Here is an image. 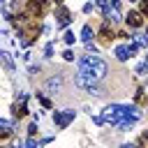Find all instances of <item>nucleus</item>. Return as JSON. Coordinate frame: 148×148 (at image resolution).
Instances as JSON below:
<instances>
[{
    "label": "nucleus",
    "instance_id": "f257e3e1",
    "mask_svg": "<svg viewBox=\"0 0 148 148\" xmlns=\"http://www.w3.org/2000/svg\"><path fill=\"white\" fill-rule=\"evenodd\" d=\"M106 76V62L97 53H86L79 60V74L74 76V83L81 88H90L95 81H102Z\"/></svg>",
    "mask_w": 148,
    "mask_h": 148
},
{
    "label": "nucleus",
    "instance_id": "f03ea898",
    "mask_svg": "<svg viewBox=\"0 0 148 148\" xmlns=\"http://www.w3.org/2000/svg\"><path fill=\"white\" fill-rule=\"evenodd\" d=\"M42 32V25L37 23V18H28V21H23V25H21V37H23V44H30L37 35Z\"/></svg>",
    "mask_w": 148,
    "mask_h": 148
},
{
    "label": "nucleus",
    "instance_id": "7ed1b4c3",
    "mask_svg": "<svg viewBox=\"0 0 148 148\" xmlns=\"http://www.w3.org/2000/svg\"><path fill=\"white\" fill-rule=\"evenodd\" d=\"M44 0H28L25 2V14L30 16V18H39L42 14H44V5H42Z\"/></svg>",
    "mask_w": 148,
    "mask_h": 148
},
{
    "label": "nucleus",
    "instance_id": "20e7f679",
    "mask_svg": "<svg viewBox=\"0 0 148 148\" xmlns=\"http://www.w3.org/2000/svg\"><path fill=\"white\" fill-rule=\"evenodd\" d=\"M97 39H99V44H111V39H113L111 21H104V23H102V28H99V32H97Z\"/></svg>",
    "mask_w": 148,
    "mask_h": 148
},
{
    "label": "nucleus",
    "instance_id": "39448f33",
    "mask_svg": "<svg viewBox=\"0 0 148 148\" xmlns=\"http://www.w3.org/2000/svg\"><path fill=\"white\" fill-rule=\"evenodd\" d=\"M56 18H58V28H65V25L72 21V14H69V9H67V7L58 5V7H56Z\"/></svg>",
    "mask_w": 148,
    "mask_h": 148
},
{
    "label": "nucleus",
    "instance_id": "423d86ee",
    "mask_svg": "<svg viewBox=\"0 0 148 148\" xmlns=\"http://www.w3.org/2000/svg\"><path fill=\"white\" fill-rule=\"evenodd\" d=\"M72 120H74V111H60V113L53 116V123H56L58 127H67Z\"/></svg>",
    "mask_w": 148,
    "mask_h": 148
},
{
    "label": "nucleus",
    "instance_id": "0eeeda50",
    "mask_svg": "<svg viewBox=\"0 0 148 148\" xmlns=\"http://www.w3.org/2000/svg\"><path fill=\"white\" fill-rule=\"evenodd\" d=\"M125 21H127L130 28H141L143 25V12H130L125 16Z\"/></svg>",
    "mask_w": 148,
    "mask_h": 148
},
{
    "label": "nucleus",
    "instance_id": "6e6552de",
    "mask_svg": "<svg viewBox=\"0 0 148 148\" xmlns=\"http://www.w3.org/2000/svg\"><path fill=\"white\" fill-rule=\"evenodd\" d=\"M130 56H132L130 46H118V49H116V58H118V60H127Z\"/></svg>",
    "mask_w": 148,
    "mask_h": 148
},
{
    "label": "nucleus",
    "instance_id": "1a4fd4ad",
    "mask_svg": "<svg viewBox=\"0 0 148 148\" xmlns=\"http://www.w3.org/2000/svg\"><path fill=\"white\" fill-rule=\"evenodd\" d=\"M60 86H62V79L60 76H53V79L46 81V90H60Z\"/></svg>",
    "mask_w": 148,
    "mask_h": 148
},
{
    "label": "nucleus",
    "instance_id": "9d476101",
    "mask_svg": "<svg viewBox=\"0 0 148 148\" xmlns=\"http://www.w3.org/2000/svg\"><path fill=\"white\" fill-rule=\"evenodd\" d=\"M12 113H14V118H23V116L28 113V109H25V104L21 102V104H14V111H12Z\"/></svg>",
    "mask_w": 148,
    "mask_h": 148
},
{
    "label": "nucleus",
    "instance_id": "9b49d317",
    "mask_svg": "<svg viewBox=\"0 0 148 148\" xmlns=\"http://www.w3.org/2000/svg\"><path fill=\"white\" fill-rule=\"evenodd\" d=\"M81 37H83L86 42H90V37H92V28H90V25H83V30H81Z\"/></svg>",
    "mask_w": 148,
    "mask_h": 148
},
{
    "label": "nucleus",
    "instance_id": "f8f14e48",
    "mask_svg": "<svg viewBox=\"0 0 148 148\" xmlns=\"http://www.w3.org/2000/svg\"><path fill=\"white\" fill-rule=\"evenodd\" d=\"M136 104H146V90L143 88L136 90Z\"/></svg>",
    "mask_w": 148,
    "mask_h": 148
},
{
    "label": "nucleus",
    "instance_id": "ddd939ff",
    "mask_svg": "<svg viewBox=\"0 0 148 148\" xmlns=\"http://www.w3.org/2000/svg\"><path fill=\"white\" fill-rule=\"evenodd\" d=\"M2 60H5V65H7V67H14V65H12V58H9V53H7V51L2 53Z\"/></svg>",
    "mask_w": 148,
    "mask_h": 148
},
{
    "label": "nucleus",
    "instance_id": "4468645a",
    "mask_svg": "<svg viewBox=\"0 0 148 148\" xmlns=\"http://www.w3.org/2000/svg\"><path fill=\"white\" fill-rule=\"evenodd\" d=\"M136 143H141V146H148V132H146V134H141Z\"/></svg>",
    "mask_w": 148,
    "mask_h": 148
},
{
    "label": "nucleus",
    "instance_id": "2eb2a0df",
    "mask_svg": "<svg viewBox=\"0 0 148 148\" xmlns=\"http://www.w3.org/2000/svg\"><path fill=\"white\" fill-rule=\"evenodd\" d=\"M65 42L67 44H74V32H65Z\"/></svg>",
    "mask_w": 148,
    "mask_h": 148
},
{
    "label": "nucleus",
    "instance_id": "dca6fc26",
    "mask_svg": "<svg viewBox=\"0 0 148 148\" xmlns=\"http://www.w3.org/2000/svg\"><path fill=\"white\" fill-rule=\"evenodd\" d=\"M141 12L148 14V0H141Z\"/></svg>",
    "mask_w": 148,
    "mask_h": 148
},
{
    "label": "nucleus",
    "instance_id": "f3484780",
    "mask_svg": "<svg viewBox=\"0 0 148 148\" xmlns=\"http://www.w3.org/2000/svg\"><path fill=\"white\" fill-rule=\"evenodd\" d=\"M62 56H65V60H74V53H72V51H65Z\"/></svg>",
    "mask_w": 148,
    "mask_h": 148
},
{
    "label": "nucleus",
    "instance_id": "a211bd4d",
    "mask_svg": "<svg viewBox=\"0 0 148 148\" xmlns=\"http://www.w3.org/2000/svg\"><path fill=\"white\" fill-rule=\"evenodd\" d=\"M42 104H44L46 109H51V99H49V97H42Z\"/></svg>",
    "mask_w": 148,
    "mask_h": 148
},
{
    "label": "nucleus",
    "instance_id": "6ab92c4d",
    "mask_svg": "<svg viewBox=\"0 0 148 148\" xmlns=\"http://www.w3.org/2000/svg\"><path fill=\"white\" fill-rule=\"evenodd\" d=\"M25 146H28V148H35V146H37V141H35V139H28V141H25Z\"/></svg>",
    "mask_w": 148,
    "mask_h": 148
},
{
    "label": "nucleus",
    "instance_id": "aec40b11",
    "mask_svg": "<svg viewBox=\"0 0 148 148\" xmlns=\"http://www.w3.org/2000/svg\"><path fill=\"white\" fill-rule=\"evenodd\" d=\"M35 132H37V125H30V127H28V134H30V136H32V134H35Z\"/></svg>",
    "mask_w": 148,
    "mask_h": 148
},
{
    "label": "nucleus",
    "instance_id": "412c9836",
    "mask_svg": "<svg viewBox=\"0 0 148 148\" xmlns=\"http://www.w3.org/2000/svg\"><path fill=\"white\" fill-rule=\"evenodd\" d=\"M56 2H62V0H56Z\"/></svg>",
    "mask_w": 148,
    "mask_h": 148
},
{
    "label": "nucleus",
    "instance_id": "4be33fe9",
    "mask_svg": "<svg viewBox=\"0 0 148 148\" xmlns=\"http://www.w3.org/2000/svg\"><path fill=\"white\" fill-rule=\"evenodd\" d=\"M139 2H141V0H139Z\"/></svg>",
    "mask_w": 148,
    "mask_h": 148
}]
</instances>
